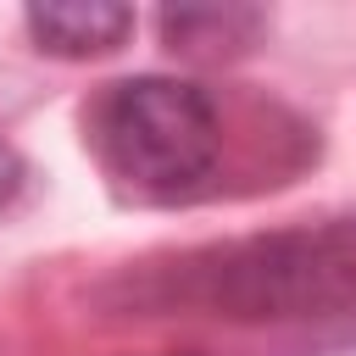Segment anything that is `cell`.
Wrapping results in <instances>:
<instances>
[{"instance_id": "1", "label": "cell", "mask_w": 356, "mask_h": 356, "mask_svg": "<svg viewBox=\"0 0 356 356\" xmlns=\"http://www.w3.org/2000/svg\"><path fill=\"white\" fill-rule=\"evenodd\" d=\"M106 300L128 317H217V323H317L356 312V217L245 234L145 261Z\"/></svg>"}, {"instance_id": "2", "label": "cell", "mask_w": 356, "mask_h": 356, "mask_svg": "<svg viewBox=\"0 0 356 356\" xmlns=\"http://www.w3.org/2000/svg\"><path fill=\"white\" fill-rule=\"evenodd\" d=\"M89 145L100 167L156 200L189 195L222 156V117L200 83L184 78H122L89 106Z\"/></svg>"}, {"instance_id": "3", "label": "cell", "mask_w": 356, "mask_h": 356, "mask_svg": "<svg viewBox=\"0 0 356 356\" xmlns=\"http://www.w3.org/2000/svg\"><path fill=\"white\" fill-rule=\"evenodd\" d=\"M28 33L39 39V50L50 56H111L128 33H134V11L128 6H28Z\"/></svg>"}, {"instance_id": "4", "label": "cell", "mask_w": 356, "mask_h": 356, "mask_svg": "<svg viewBox=\"0 0 356 356\" xmlns=\"http://www.w3.org/2000/svg\"><path fill=\"white\" fill-rule=\"evenodd\" d=\"M256 28H261V11H239V6H228V11H217V6H211V11H161V33H167V44L184 50V56L245 50Z\"/></svg>"}, {"instance_id": "5", "label": "cell", "mask_w": 356, "mask_h": 356, "mask_svg": "<svg viewBox=\"0 0 356 356\" xmlns=\"http://www.w3.org/2000/svg\"><path fill=\"white\" fill-rule=\"evenodd\" d=\"M22 178H28V167H22V156L0 139V211L17 200V189H22Z\"/></svg>"}]
</instances>
